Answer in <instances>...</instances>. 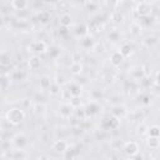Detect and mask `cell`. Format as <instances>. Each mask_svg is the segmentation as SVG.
I'll use <instances>...</instances> for the list:
<instances>
[{
  "label": "cell",
  "mask_w": 160,
  "mask_h": 160,
  "mask_svg": "<svg viewBox=\"0 0 160 160\" xmlns=\"http://www.w3.org/2000/svg\"><path fill=\"white\" fill-rule=\"evenodd\" d=\"M15 144H17V146L23 148L25 144H26V141H25V136H23V135L17 136V139H15Z\"/></svg>",
  "instance_id": "obj_18"
},
{
  "label": "cell",
  "mask_w": 160,
  "mask_h": 160,
  "mask_svg": "<svg viewBox=\"0 0 160 160\" xmlns=\"http://www.w3.org/2000/svg\"><path fill=\"white\" fill-rule=\"evenodd\" d=\"M12 4L17 10H24L28 8V0H13Z\"/></svg>",
  "instance_id": "obj_7"
},
{
  "label": "cell",
  "mask_w": 160,
  "mask_h": 160,
  "mask_svg": "<svg viewBox=\"0 0 160 160\" xmlns=\"http://www.w3.org/2000/svg\"><path fill=\"white\" fill-rule=\"evenodd\" d=\"M148 146L151 148V149H158L160 146V139L159 136H153L150 135L148 139Z\"/></svg>",
  "instance_id": "obj_6"
},
{
  "label": "cell",
  "mask_w": 160,
  "mask_h": 160,
  "mask_svg": "<svg viewBox=\"0 0 160 160\" xmlns=\"http://www.w3.org/2000/svg\"><path fill=\"white\" fill-rule=\"evenodd\" d=\"M40 65H41V60L39 56H33L29 59V66L33 70H36L38 68H40Z\"/></svg>",
  "instance_id": "obj_8"
},
{
  "label": "cell",
  "mask_w": 160,
  "mask_h": 160,
  "mask_svg": "<svg viewBox=\"0 0 160 160\" xmlns=\"http://www.w3.org/2000/svg\"><path fill=\"white\" fill-rule=\"evenodd\" d=\"M70 21H71V18H70V15H68V14H64L60 19V23L63 26H69L70 25Z\"/></svg>",
  "instance_id": "obj_15"
},
{
  "label": "cell",
  "mask_w": 160,
  "mask_h": 160,
  "mask_svg": "<svg viewBox=\"0 0 160 160\" xmlns=\"http://www.w3.org/2000/svg\"><path fill=\"white\" fill-rule=\"evenodd\" d=\"M71 110H73L71 105H64L60 109V114H61V116H64V118H68V116H70Z\"/></svg>",
  "instance_id": "obj_10"
},
{
  "label": "cell",
  "mask_w": 160,
  "mask_h": 160,
  "mask_svg": "<svg viewBox=\"0 0 160 160\" xmlns=\"http://www.w3.org/2000/svg\"><path fill=\"white\" fill-rule=\"evenodd\" d=\"M81 65H80V63L75 61V63H73L71 65H70V71L74 74V75H78V74L81 73Z\"/></svg>",
  "instance_id": "obj_11"
},
{
  "label": "cell",
  "mask_w": 160,
  "mask_h": 160,
  "mask_svg": "<svg viewBox=\"0 0 160 160\" xmlns=\"http://www.w3.org/2000/svg\"><path fill=\"white\" fill-rule=\"evenodd\" d=\"M123 19H124V18H123V15H121L120 13H115V14L113 15V20L115 21V23H121Z\"/></svg>",
  "instance_id": "obj_23"
},
{
  "label": "cell",
  "mask_w": 160,
  "mask_h": 160,
  "mask_svg": "<svg viewBox=\"0 0 160 160\" xmlns=\"http://www.w3.org/2000/svg\"><path fill=\"white\" fill-rule=\"evenodd\" d=\"M13 159H24L25 158V154L23 153V150H15V153L13 154Z\"/></svg>",
  "instance_id": "obj_20"
},
{
  "label": "cell",
  "mask_w": 160,
  "mask_h": 160,
  "mask_svg": "<svg viewBox=\"0 0 160 160\" xmlns=\"http://www.w3.org/2000/svg\"><path fill=\"white\" fill-rule=\"evenodd\" d=\"M138 151H139V145L135 141H128L124 145V153L128 156H135Z\"/></svg>",
  "instance_id": "obj_2"
},
{
  "label": "cell",
  "mask_w": 160,
  "mask_h": 160,
  "mask_svg": "<svg viewBox=\"0 0 160 160\" xmlns=\"http://www.w3.org/2000/svg\"><path fill=\"white\" fill-rule=\"evenodd\" d=\"M5 116H6V120L10 123V124L18 125V124H20V123L24 120L25 114H24V111L21 110V109L13 108V109H10V110L8 111Z\"/></svg>",
  "instance_id": "obj_1"
},
{
  "label": "cell",
  "mask_w": 160,
  "mask_h": 160,
  "mask_svg": "<svg viewBox=\"0 0 160 160\" xmlns=\"http://www.w3.org/2000/svg\"><path fill=\"white\" fill-rule=\"evenodd\" d=\"M69 93H70L73 97H78V95H80V92H81V90H80V86H78V85H75V84H71L70 86H69Z\"/></svg>",
  "instance_id": "obj_13"
},
{
  "label": "cell",
  "mask_w": 160,
  "mask_h": 160,
  "mask_svg": "<svg viewBox=\"0 0 160 160\" xmlns=\"http://www.w3.org/2000/svg\"><path fill=\"white\" fill-rule=\"evenodd\" d=\"M49 89H50V93L51 94H58V93H59V85H58V83L51 84Z\"/></svg>",
  "instance_id": "obj_22"
},
{
  "label": "cell",
  "mask_w": 160,
  "mask_h": 160,
  "mask_svg": "<svg viewBox=\"0 0 160 160\" xmlns=\"http://www.w3.org/2000/svg\"><path fill=\"white\" fill-rule=\"evenodd\" d=\"M31 49L35 53H44L46 50V45L43 41H35L31 44Z\"/></svg>",
  "instance_id": "obj_5"
},
{
  "label": "cell",
  "mask_w": 160,
  "mask_h": 160,
  "mask_svg": "<svg viewBox=\"0 0 160 160\" xmlns=\"http://www.w3.org/2000/svg\"><path fill=\"white\" fill-rule=\"evenodd\" d=\"M149 133H150V135H153V136H160V128L159 126H151Z\"/></svg>",
  "instance_id": "obj_19"
},
{
  "label": "cell",
  "mask_w": 160,
  "mask_h": 160,
  "mask_svg": "<svg viewBox=\"0 0 160 160\" xmlns=\"http://www.w3.org/2000/svg\"><path fill=\"white\" fill-rule=\"evenodd\" d=\"M10 79V78H9ZM8 76L6 75H3V78H1V85H3V92H5L6 90V86H8Z\"/></svg>",
  "instance_id": "obj_24"
},
{
  "label": "cell",
  "mask_w": 160,
  "mask_h": 160,
  "mask_svg": "<svg viewBox=\"0 0 160 160\" xmlns=\"http://www.w3.org/2000/svg\"><path fill=\"white\" fill-rule=\"evenodd\" d=\"M155 80H156V84L160 85V73H158V75H156V79H155Z\"/></svg>",
  "instance_id": "obj_26"
},
{
  "label": "cell",
  "mask_w": 160,
  "mask_h": 160,
  "mask_svg": "<svg viewBox=\"0 0 160 160\" xmlns=\"http://www.w3.org/2000/svg\"><path fill=\"white\" fill-rule=\"evenodd\" d=\"M53 150L56 153H60V154H65L68 150V144L64 140H58V141H55L54 145H53Z\"/></svg>",
  "instance_id": "obj_3"
},
{
  "label": "cell",
  "mask_w": 160,
  "mask_h": 160,
  "mask_svg": "<svg viewBox=\"0 0 160 160\" xmlns=\"http://www.w3.org/2000/svg\"><path fill=\"white\" fill-rule=\"evenodd\" d=\"M149 10H150V6H149L146 3H140V5L138 6V13L140 15H148Z\"/></svg>",
  "instance_id": "obj_9"
},
{
  "label": "cell",
  "mask_w": 160,
  "mask_h": 160,
  "mask_svg": "<svg viewBox=\"0 0 160 160\" xmlns=\"http://www.w3.org/2000/svg\"><path fill=\"white\" fill-rule=\"evenodd\" d=\"M123 60H124V55H123L120 51L113 53V54H111V56H110V61H111V64H113V65H115V66L120 65V64L123 63Z\"/></svg>",
  "instance_id": "obj_4"
},
{
  "label": "cell",
  "mask_w": 160,
  "mask_h": 160,
  "mask_svg": "<svg viewBox=\"0 0 160 160\" xmlns=\"http://www.w3.org/2000/svg\"><path fill=\"white\" fill-rule=\"evenodd\" d=\"M120 53H121L123 55H124V58L128 56V55H130V53H131V46H130L129 44H124V45L121 46Z\"/></svg>",
  "instance_id": "obj_14"
},
{
  "label": "cell",
  "mask_w": 160,
  "mask_h": 160,
  "mask_svg": "<svg viewBox=\"0 0 160 160\" xmlns=\"http://www.w3.org/2000/svg\"><path fill=\"white\" fill-rule=\"evenodd\" d=\"M43 110H44V106H43V105H39V104H38V105L35 106V113H36V114H41Z\"/></svg>",
  "instance_id": "obj_25"
},
{
  "label": "cell",
  "mask_w": 160,
  "mask_h": 160,
  "mask_svg": "<svg viewBox=\"0 0 160 160\" xmlns=\"http://www.w3.org/2000/svg\"><path fill=\"white\" fill-rule=\"evenodd\" d=\"M25 76H26V74L23 70H15L14 74H13V79L18 80V81H23V80L25 79Z\"/></svg>",
  "instance_id": "obj_12"
},
{
  "label": "cell",
  "mask_w": 160,
  "mask_h": 160,
  "mask_svg": "<svg viewBox=\"0 0 160 160\" xmlns=\"http://www.w3.org/2000/svg\"><path fill=\"white\" fill-rule=\"evenodd\" d=\"M98 109H99L98 105L95 104V103H92V104H90L88 108H86V113H88V114H95V113L98 111Z\"/></svg>",
  "instance_id": "obj_17"
},
{
  "label": "cell",
  "mask_w": 160,
  "mask_h": 160,
  "mask_svg": "<svg viewBox=\"0 0 160 160\" xmlns=\"http://www.w3.org/2000/svg\"><path fill=\"white\" fill-rule=\"evenodd\" d=\"M50 85H51V83H50L49 78L44 76V78L40 80V86H41L43 89H49V88H50Z\"/></svg>",
  "instance_id": "obj_16"
},
{
  "label": "cell",
  "mask_w": 160,
  "mask_h": 160,
  "mask_svg": "<svg viewBox=\"0 0 160 160\" xmlns=\"http://www.w3.org/2000/svg\"><path fill=\"white\" fill-rule=\"evenodd\" d=\"M80 104H81V100H80L79 95H78V97H73V99H71V106H73V108H75V106H79Z\"/></svg>",
  "instance_id": "obj_21"
}]
</instances>
